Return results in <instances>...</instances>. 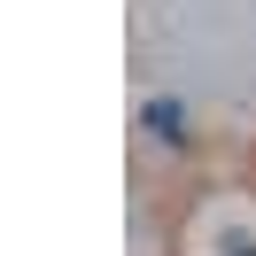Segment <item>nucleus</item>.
<instances>
[{
  "label": "nucleus",
  "mask_w": 256,
  "mask_h": 256,
  "mask_svg": "<svg viewBox=\"0 0 256 256\" xmlns=\"http://www.w3.org/2000/svg\"><path fill=\"white\" fill-rule=\"evenodd\" d=\"M148 124H156V132H163L171 148L186 140V116H178V101H148Z\"/></svg>",
  "instance_id": "f257e3e1"
}]
</instances>
